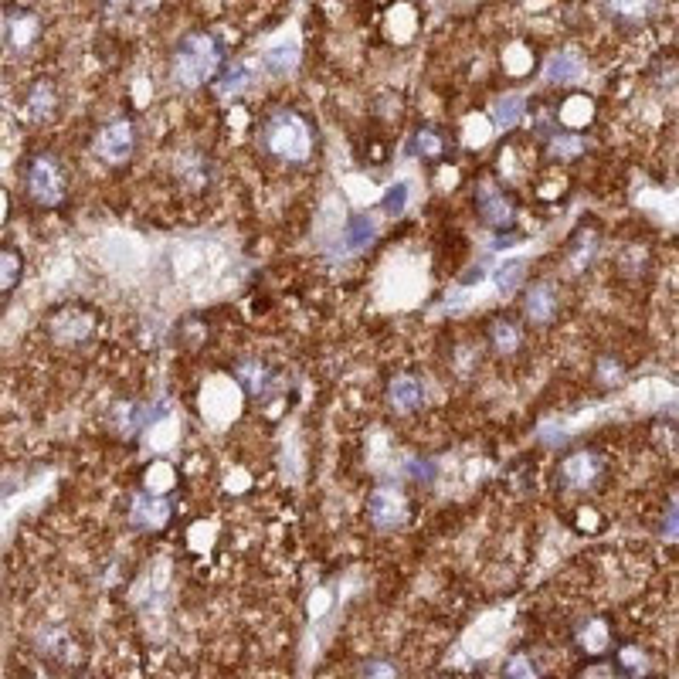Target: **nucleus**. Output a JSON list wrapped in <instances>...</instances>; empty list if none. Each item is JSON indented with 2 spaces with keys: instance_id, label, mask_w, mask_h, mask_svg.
<instances>
[{
  "instance_id": "28",
  "label": "nucleus",
  "mask_w": 679,
  "mask_h": 679,
  "mask_svg": "<svg viewBox=\"0 0 679 679\" xmlns=\"http://www.w3.org/2000/svg\"><path fill=\"white\" fill-rule=\"evenodd\" d=\"M360 679H398V666L388 663V659H374V663L364 666Z\"/></svg>"
},
{
  "instance_id": "15",
  "label": "nucleus",
  "mask_w": 679,
  "mask_h": 679,
  "mask_svg": "<svg viewBox=\"0 0 679 679\" xmlns=\"http://www.w3.org/2000/svg\"><path fill=\"white\" fill-rule=\"evenodd\" d=\"M523 109H527V99L520 96V92H506L493 102V123L500 126V130H513V126L520 123Z\"/></svg>"
},
{
  "instance_id": "19",
  "label": "nucleus",
  "mask_w": 679,
  "mask_h": 679,
  "mask_svg": "<svg viewBox=\"0 0 679 679\" xmlns=\"http://www.w3.org/2000/svg\"><path fill=\"white\" fill-rule=\"evenodd\" d=\"M618 673L625 679H649V656L635 646H625L618 652Z\"/></svg>"
},
{
  "instance_id": "1",
  "label": "nucleus",
  "mask_w": 679,
  "mask_h": 679,
  "mask_svg": "<svg viewBox=\"0 0 679 679\" xmlns=\"http://www.w3.org/2000/svg\"><path fill=\"white\" fill-rule=\"evenodd\" d=\"M262 146L272 157L286 163H303L309 160V153H313V130H309V123L296 109H275V113L265 119Z\"/></svg>"
},
{
  "instance_id": "6",
  "label": "nucleus",
  "mask_w": 679,
  "mask_h": 679,
  "mask_svg": "<svg viewBox=\"0 0 679 679\" xmlns=\"http://www.w3.org/2000/svg\"><path fill=\"white\" fill-rule=\"evenodd\" d=\"M136 150V133H133V123L130 119H113V123H106L96 136V153L99 160L106 163H126L133 157Z\"/></svg>"
},
{
  "instance_id": "16",
  "label": "nucleus",
  "mask_w": 679,
  "mask_h": 679,
  "mask_svg": "<svg viewBox=\"0 0 679 679\" xmlns=\"http://www.w3.org/2000/svg\"><path fill=\"white\" fill-rule=\"evenodd\" d=\"M578 646L584 656H601L608 649V625L601 618H588L578 632Z\"/></svg>"
},
{
  "instance_id": "31",
  "label": "nucleus",
  "mask_w": 679,
  "mask_h": 679,
  "mask_svg": "<svg viewBox=\"0 0 679 679\" xmlns=\"http://www.w3.org/2000/svg\"><path fill=\"white\" fill-rule=\"evenodd\" d=\"M133 4H136V11H153L160 0H133Z\"/></svg>"
},
{
  "instance_id": "2",
  "label": "nucleus",
  "mask_w": 679,
  "mask_h": 679,
  "mask_svg": "<svg viewBox=\"0 0 679 679\" xmlns=\"http://www.w3.org/2000/svg\"><path fill=\"white\" fill-rule=\"evenodd\" d=\"M218 68V45L208 34H187L174 51V82L180 89H201Z\"/></svg>"
},
{
  "instance_id": "21",
  "label": "nucleus",
  "mask_w": 679,
  "mask_h": 679,
  "mask_svg": "<svg viewBox=\"0 0 679 679\" xmlns=\"http://www.w3.org/2000/svg\"><path fill=\"white\" fill-rule=\"evenodd\" d=\"M296 62H299V48L292 45V41H289V45H275V48L265 51V65H269L272 75L292 72V68H296Z\"/></svg>"
},
{
  "instance_id": "20",
  "label": "nucleus",
  "mask_w": 679,
  "mask_h": 679,
  "mask_svg": "<svg viewBox=\"0 0 679 679\" xmlns=\"http://www.w3.org/2000/svg\"><path fill=\"white\" fill-rule=\"evenodd\" d=\"M489 340H493V347L500 350V354H517L520 350V330L513 326L510 320H496L489 326Z\"/></svg>"
},
{
  "instance_id": "27",
  "label": "nucleus",
  "mask_w": 679,
  "mask_h": 679,
  "mask_svg": "<svg viewBox=\"0 0 679 679\" xmlns=\"http://www.w3.org/2000/svg\"><path fill=\"white\" fill-rule=\"evenodd\" d=\"M180 174H184L187 180H194V184H204V174H208V163H204V157H197V153H191V157L180 160Z\"/></svg>"
},
{
  "instance_id": "9",
  "label": "nucleus",
  "mask_w": 679,
  "mask_h": 679,
  "mask_svg": "<svg viewBox=\"0 0 679 679\" xmlns=\"http://www.w3.org/2000/svg\"><path fill=\"white\" fill-rule=\"evenodd\" d=\"M388 405L398 415H415V411L425 405V384L418 381L415 374H398L388 384Z\"/></svg>"
},
{
  "instance_id": "8",
  "label": "nucleus",
  "mask_w": 679,
  "mask_h": 679,
  "mask_svg": "<svg viewBox=\"0 0 679 679\" xmlns=\"http://www.w3.org/2000/svg\"><path fill=\"white\" fill-rule=\"evenodd\" d=\"M601 476V455L595 452H571L557 466V479L564 489H591Z\"/></svg>"
},
{
  "instance_id": "29",
  "label": "nucleus",
  "mask_w": 679,
  "mask_h": 679,
  "mask_svg": "<svg viewBox=\"0 0 679 679\" xmlns=\"http://www.w3.org/2000/svg\"><path fill=\"white\" fill-rule=\"evenodd\" d=\"M584 150V146H581V140H578V136H557V140H554V153H557V157H578V153Z\"/></svg>"
},
{
  "instance_id": "24",
  "label": "nucleus",
  "mask_w": 679,
  "mask_h": 679,
  "mask_svg": "<svg viewBox=\"0 0 679 679\" xmlns=\"http://www.w3.org/2000/svg\"><path fill=\"white\" fill-rule=\"evenodd\" d=\"M442 150H445V140L435 130H421L415 136V153H418V157L435 160V157H442Z\"/></svg>"
},
{
  "instance_id": "18",
  "label": "nucleus",
  "mask_w": 679,
  "mask_h": 679,
  "mask_svg": "<svg viewBox=\"0 0 679 679\" xmlns=\"http://www.w3.org/2000/svg\"><path fill=\"white\" fill-rule=\"evenodd\" d=\"M24 275V259L17 248H0V292H11L17 289Z\"/></svg>"
},
{
  "instance_id": "12",
  "label": "nucleus",
  "mask_w": 679,
  "mask_h": 679,
  "mask_svg": "<svg viewBox=\"0 0 679 679\" xmlns=\"http://www.w3.org/2000/svg\"><path fill=\"white\" fill-rule=\"evenodd\" d=\"M584 79V62L574 51H557V55H550L547 62V82L554 85H574Z\"/></svg>"
},
{
  "instance_id": "26",
  "label": "nucleus",
  "mask_w": 679,
  "mask_h": 679,
  "mask_svg": "<svg viewBox=\"0 0 679 679\" xmlns=\"http://www.w3.org/2000/svg\"><path fill=\"white\" fill-rule=\"evenodd\" d=\"M608 4H612V11L618 14V17H646L652 7H656V0H608Z\"/></svg>"
},
{
  "instance_id": "13",
  "label": "nucleus",
  "mask_w": 679,
  "mask_h": 679,
  "mask_svg": "<svg viewBox=\"0 0 679 679\" xmlns=\"http://www.w3.org/2000/svg\"><path fill=\"white\" fill-rule=\"evenodd\" d=\"M58 109V96H55V85L51 82H34L31 96H28V113L34 123H48Z\"/></svg>"
},
{
  "instance_id": "30",
  "label": "nucleus",
  "mask_w": 679,
  "mask_h": 679,
  "mask_svg": "<svg viewBox=\"0 0 679 679\" xmlns=\"http://www.w3.org/2000/svg\"><path fill=\"white\" fill-rule=\"evenodd\" d=\"M405 201H408V184H398L384 197V208H388V214H401L405 211Z\"/></svg>"
},
{
  "instance_id": "22",
  "label": "nucleus",
  "mask_w": 679,
  "mask_h": 679,
  "mask_svg": "<svg viewBox=\"0 0 679 679\" xmlns=\"http://www.w3.org/2000/svg\"><path fill=\"white\" fill-rule=\"evenodd\" d=\"M503 679H540V669L527 652H513L503 663Z\"/></svg>"
},
{
  "instance_id": "17",
  "label": "nucleus",
  "mask_w": 679,
  "mask_h": 679,
  "mask_svg": "<svg viewBox=\"0 0 679 679\" xmlns=\"http://www.w3.org/2000/svg\"><path fill=\"white\" fill-rule=\"evenodd\" d=\"M7 38H11L14 51H24L38 38V21H34L31 14H14L11 21H7Z\"/></svg>"
},
{
  "instance_id": "7",
  "label": "nucleus",
  "mask_w": 679,
  "mask_h": 679,
  "mask_svg": "<svg viewBox=\"0 0 679 679\" xmlns=\"http://www.w3.org/2000/svg\"><path fill=\"white\" fill-rule=\"evenodd\" d=\"M170 503L163 500V496L150 493V489H143V493H136L130 500V523L136 530H143V534H157L170 523Z\"/></svg>"
},
{
  "instance_id": "11",
  "label": "nucleus",
  "mask_w": 679,
  "mask_h": 679,
  "mask_svg": "<svg viewBox=\"0 0 679 679\" xmlns=\"http://www.w3.org/2000/svg\"><path fill=\"white\" fill-rule=\"evenodd\" d=\"M523 313L534 326H544L557 316V289L550 282H534L523 296Z\"/></svg>"
},
{
  "instance_id": "14",
  "label": "nucleus",
  "mask_w": 679,
  "mask_h": 679,
  "mask_svg": "<svg viewBox=\"0 0 679 679\" xmlns=\"http://www.w3.org/2000/svg\"><path fill=\"white\" fill-rule=\"evenodd\" d=\"M374 238H377L374 221L367 218V214H354L347 231H343V248H347V252H364V248L371 245Z\"/></svg>"
},
{
  "instance_id": "23",
  "label": "nucleus",
  "mask_w": 679,
  "mask_h": 679,
  "mask_svg": "<svg viewBox=\"0 0 679 679\" xmlns=\"http://www.w3.org/2000/svg\"><path fill=\"white\" fill-rule=\"evenodd\" d=\"M245 85H248V68L245 65H231V68H225V75L214 82V89H218V96L228 99V96H238Z\"/></svg>"
},
{
  "instance_id": "25",
  "label": "nucleus",
  "mask_w": 679,
  "mask_h": 679,
  "mask_svg": "<svg viewBox=\"0 0 679 679\" xmlns=\"http://www.w3.org/2000/svg\"><path fill=\"white\" fill-rule=\"evenodd\" d=\"M520 279H523V262L520 259L503 262V269L496 272V289H500L503 296H510V292L520 286Z\"/></svg>"
},
{
  "instance_id": "3",
  "label": "nucleus",
  "mask_w": 679,
  "mask_h": 679,
  "mask_svg": "<svg viewBox=\"0 0 679 679\" xmlns=\"http://www.w3.org/2000/svg\"><path fill=\"white\" fill-rule=\"evenodd\" d=\"M24 191H28V197L38 208H58V204H65L68 177H65L62 160L51 157V153L31 157V163L24 167Z\"/></svg>"
},
{
  "instance_id": "4",
  "label": "nucleus",
  "mask_w": 679,
  "mask_h": 679,
  "mask_svg": "<svg viewBox=\"0 0 679 679\" xmlns=\"http://www.w3.org/2000/svg\"><path fill=\"white\" fill-rule=\"evenodd\" d=\"M92 333H96V313L82 306L55 309L48 320V337L58 347H82V343L92 340Z\"/></svg>"
},
{
  "instance_id": "10",
  "label": "nucleus",
  "mask_w": 679,
  "mask_h": 679,
  "mask_svg": "<svg viewBox=\"0 0 679 679\" xmlns=\"http://www.w3.org/2000/svg\"><path fill=\"white\" fill-rule=\"evenodd\" d=\"M479 214H483L486 225L510 228L513 218H517V208H513V201L503 191H496L493 184H483L479 187Z\"/></svg>"
},
{
  "instance_id": "5",
  "label": "nucleus",
  "mask_w": 679,
  "mask_h": 679,
  "mask_svg": "<svg viewBox=\"0 0 679 679\" xmlns=\"http://www.w3.org/2000/svg\"><path fill=\"white\" fill-rule=\"evenodd\" d=\"M367 513H371V523L384 534L391 530H401L408 523V500L398 486H377L367 500Z\"/></svg>"
}]
</instances>
